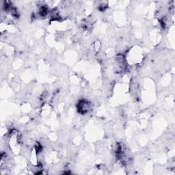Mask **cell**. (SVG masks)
I'll return each mask as SVG.
<instances>
[{"label":"cell","mask_w":175,"mask_h":175,"mask_svg":"<svg viewBox=\"0 0 175 175\" xmlns=\"http://www.w3.org/2000/svg\"><path fill=\"white\" fill-rule=\"evenodd\" d=\"M78 107L79 111H80L82 114H84L87 112L88 110V103L85 101H81L78 103Z\"/></svg>","instance_id":"1"}]
</instances>
